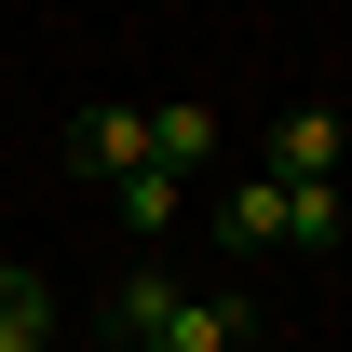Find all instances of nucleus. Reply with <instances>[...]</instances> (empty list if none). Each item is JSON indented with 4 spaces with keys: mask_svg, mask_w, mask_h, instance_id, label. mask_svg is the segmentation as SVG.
I'll return each instance as SVG.
<instances>
[{
    "mask_svg": "<svg viewBox=\"0 0 352 352\" xmlns=\"http://www.w3.org/2000/svg\"><path fill=\"white\" fill-rule=\"evenodd\" d=\"M149 352H244V311L176 285V298H163V325H149Z\"/></svg>",
    "mask_w": 352,
    "mask_h": 352,
    "instance_id": "2",
    "label": "nucleus"
},
{
    "mask_svg": "<svg viewBox=\"0 0 352 352\" xmlns=\"http://www.w3.org/2000/svg\"><path fill=\"white\" fill-rule=\"evenodd\" d=\"M0 352H54V285L0 258Z\"/></svg>",
    "mask_w": 352,
    "mask_h": 352,
    "instance_id": "4",
    "label": "nucleus"
},
{
    "mask_svg": "<svg viewBox=\"0 0 352 352\" xmlns=\"http://www.w3.org/2000/svg\"><path fill=\"white\" fill-rule=\"evenodd\" d=\"M339 149H352L339 109H285V122H271V176H285V190H339Z\"/></svg>",
    "mask_w": 352,
    "mask_h": 352,
    "instance_id": "1",
    "label": "nucleus"
},
{
    "mask_svg": "<svg viewBox=\"0 0 352 352\" xmlns=\"http://www.w3.org/2000/svg\"><path fill=\"white\" fill-rule=\"evenodd\" d=\"M122 230H135V244H163V230H176V176H163V163L122 176Z\"/></svg>",
    "mask_w": 352,
    "mask_h": 352,
    "instance_id": "9",
    "label": "nucleus"
},
{
    "mask_svg": "<svg viewBox=\"0 0 352 352\" xmlns=\"http://www.w3.org/2000/svg\"><path fill=\"white\" fill-rule=\"evenodd\" d=\"M285 244H298V258H339V244H352L339 190H285Z\"/></svg>",
    "mask_w": 352,
    "mask_h": 352,
    "instance_id": "8",
    "label": "nucleus"
},
{
    "mask_svg": "<svg viewBox=\"0 0 352 352\" xmlns=\"http://www.w3.org/2000/svg\"><path fill=\"white\" fill-rule=\"evenodd\" d=\"M163 298H176V271H163V258H135V271H122V298H109V339H135V352H149Z\"/></svg>",
    "mask_w": 352,
    "mask_h": 352,
    "instance_id": "7",
    "label": "nucleus"
},
{
    "mask_svg": "<svg viewBox=\"0 0 352 352\" xmlns=\"http://www.w3.org/2000/svg\"><path fill=\"white\" fill-rule=\"evenodd\" d=\"M82 163L95 176H135L149 163V109H82Z\"/></svg>",
    "mask_w": 352,
    "mask_h": 352,
    "instance_id": "6",
    "label": "nucleus"
},
{
    "mask_svg": "<svg viewBox=\"0 0 352 352\" xmlns=\"http://www.w3.org/2000/svg\"><path fill=\"white\" fill-rule=\"evenodd\" d=\"M149 163H163V176L217 163V109H190V95H176V109H149Z\"/></svg>",
    "mask_w": 352,
    "mask_h": 352,
    "instance_id": "5",
    "label": "nucleus"
},
{
    "mask_svg": "<svg viewBox=\"0 0 352 352\" xmlns=\"http://www.w3.org/2000/svg\"><path fill=\"white\" fill-rule=\"evenodd\" d=\"M217 244H230V258H271V244H285V176H244V190H230V204H217Z\"/></svg>",
    "mask_w": 352,
    "mask_h": 352,
    "instance_id": "3",
    "label": "nucleus"
},
{
    "mask_svg": "<svg viewBox=\"0 0 352 352\" xmlns=\"http://www.w3.org/2000/svg\"><path fill=\"white\" fill-rule=\"evenodd\" d=\"M95 352H135V339H95Z\"/></svg>",
    "mask_w": 352,
    "mask_h": 352,
    "instance_id": "10",
    "label": "nucleus"
}]
</instances>
